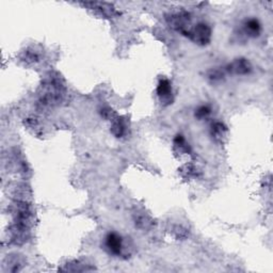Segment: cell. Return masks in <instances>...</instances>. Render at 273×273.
Here are the masks:
<instances>
[{
	"mask_svg": "<svg viewBox=\"0 0 273 273\" xmlns=\"http://www.w3.org/2000/svg\"><path fill=\"white\" fill-rule=\"evenodd\" d=\"M65 95L66 88L61 77L57 74L50 73L41 86L37 106L43 110L53 108L62 103Z\"/></svg>",
	"mask_w": 273,
	"mask_h": 273,
	"instance_id": "6da1fadb",
	"label": "cell"
},
{
	"mask_svg": "<svg viewBox=\"0 0 273 273\" xmlns=\"http://www.w3.org/2000/svg\"><path fill=\"white\" fill-rule=\"evenodd\" d=\"M83 8L91 11L95 15L99 16L102 18L106 19H112L114 18H118L121 14L120 11L116 9L113 3L105 2V1H82L79 2Z\"/></svg>",
	"mask_w": 273,
	"mask_h": 273,
	"instance_id": "7a4b0ae2",
	"label": "cell"
},
{
	"mask_svg": "<svg viewBox=\"0 0 273 273\" xmlns=\"http://www.w3.org/2000/svg\"><path fill=\"white\" fill-rule=\"evenodd\" d=\"M191 15L186 11L175 12L166 16V21L172 29L181 32L182 36H187L191 28Z\"/></svg>",
	"mask_w": 273,
	"mask_h": 273,
	"instance_id": "3957f363",
	"label": "cell"
},
{
	"mask_svg": "<svg viewBox=\"0 0 273 273\" xmlns=\"http://www.w3.org/2000/svg\"><path fill=\"white\" fill-rule=\"evenodd\" d=\"M187 37L196 43L197 45L200 46H206L211 42V37H213V30L208 24L206 23H198L189 30Z\"/></svg>",
	"mask_w": 273,
	"mask_h": 273,
	"instance_id": "277c9868",
	"label": "cell"
},
{
	"mask_svg": "<svg viewBox=\"0 0 273 273\" xmlns=\"http://www.w3.org/2000/svg\"><path fill=\"white\" fill-rule=\"evenodd\" d=\"M105 249L107 250V252L111 255L114 256H121L123 254L124 250V240L121 235L118 233L110 232L107 234V236L105 237L104 242Z\"/></svg>",
	"mask_w": 273,
	"mask_h": 273,
	"instance_id": "5b68a950",
	"label": "cell"
},
{
	"mask_svg": "<svg viewBox=\"0 0 273 273\" xmlns=\"http://www.w3.org/2000/svg\"><path fill=\"white\" fill-rule=\"evenodd\" d=\"M252 70H253L252 64H251L248 59H244V58L235 59L225 68L226 73L232 75H237V76L249 75L251 72H252Z\"/></svg>",
	"mask_w": 273,
	"mask_h": 273,
	"instance_id": "8992f818",
	"label": "cell"
},
{
	"mask_svg": "<svg viewBox=\"0 0 273 273\" xmlns=\"http://www.w3.org/2000/svg\"><path fill=\"white\" fill-rule=\"evenodd\" d=\"M157 96L163 106H169L173 103V91L169 79L161 78L157 86Z\"/></svg>",
	"mask_w": 273,
	"mask_h": 273,
	"instance_id": "52a82bcc",
	"label": "cell"
},
{
	"mask_svg": "<svg viewBox=\"0 0 273 273\" xmlns=\"http://www.w3.org/2000/svg\"><path fill=\"white\" fill-rule=\"evenodd\" d=\"M132 219L135 222V225L142 231H149L154 226V220L152 219V217L142 209L136 210L132 215Z\"/></svg>",
	"mask_w": 273,
	"mask_h": 273,
	"instance_id": "ba28073f",
	"label": "cell"
},
{
	"mask_svg": "<svg viewBox=\"0 0 273 273\" xmlns=\"http://www.w3.org/2000/svg\"><path fill=\"white\" fill-rule=\"evenodd\" d=\"M242 31L248 37H257L261 32V24L257 18H249L242 25Z\"/></svg>",
	"mask_w": 273,
	"mask_h": 273,
	"instance_id": "9c48e42d",
	"label": "cell"
},
{
	"mask_svg": "<svg viewBox=\"0 0 273 273\" xmlns=\"http://www.w3.org/2000/svg\"><path fill=\"white\" fill-rule=\"evenodd\" d=\"M110 131L115 138H122L126 135L127 123L123 116L118 115V116H115L112 121H111Z\"/></svg>",
	"mask_w": 273,
	"mask_h": 273,
	"instance_id": "30bf717a",
	"label": "cell"
},
{
	"mask_svg": "<svg viewBox=\"0 0 273 273\" xmlns=\"http://www.w3.org/2000/svg\"><path fill=\"white\" fill-rule=\"evenodd\" d=\"M227 127L222 122H215L210 127V136L216 143H222L226 138Z\"/></svg>",
	"mask_w": 273,
	"mask_h": 273,
	"instance_id": "8fae6325",
	"label": "cell"
},
{
	"mask_svg": "<svg viewBox=\"0 0 273 273\" xmlns=\"http://www.w3.org/2000/svg\"><path fill=\"white\" fill-rule=\"evenodd\" d=\"M173 147L175 153L180 155H185L190 153V146H189L186 139L182 135H177L173 140Z\"/></svg>",
	"mask_w": 273,
	"mask_h": 273,
	"instance_id": "7c38bea8",
	"label": "cell"
},
{
	"mask_svg": "<svg viewBox=\"0 0 273 273\" xmlns=\"http://www.w3.org/2000/svg\"><path fill=\"white\" fill-rule=\"evenodd\" d=\"M5 267H7V271L11 272H18L21 270L24 266V260L19 257L18 255H8L7 259H5Z\"/></svg>",
	"mask_w": 273,
	"mask_h": 273,
	"instance_id": "4fadbf2b",
	"label": "cell"
},
{
	"mask_svg": "<svg viewBox=\"0 0 273 273\" xmlns=\"http://www.w3.org/2000/svg\"><path fill=\"white\" fill-rule=\"evenodd\" d=\"M225 74H226V71L225 69L223 70H221V69H213V70H210L208 72V74H207V77H208V79L213 82V83H216V82H220L224 79V77H225Z\"/></svg>",
	"mask_w": 273,
	"mask_h": 273,
	"instance_id": "5bb4252c",
	"label": "cell"
},
{
	"mask_svg": "<svg viewBox=\"0 0 273 273\" xmlns=\"http://www.w3.org/2000/svg\"><path fill=\"white\" fill-rule=\"evenodd\" d=\"M210 114H211V108H210V106H208V105L200 106V107H198L196 109V112H194L196 118L200 121H203L205 119H207Z\"/></svg>",
	"mask_w": 273,
	"mask_h": 273,
	"instance_id": "9a60e30c",
	"label": "cell"
},
{
	"mask_svg": "<svg viewBox=\"0 0 273 273\" xmlns=\"http://www.w3.org/2000/svg\"><path fill=\"white\" fill-rule=\"evenodd\" d=\"M40 59V55H38L36 50L32 49H27L24 53V60L28 63H35L37 62Z\"/></svg>",
	"mask_w": 273,
	"mask_h": 273,
	"instance_id": "2e32d148",
	"label": "cell"
},
{
	"mask_svg": "<svg viewBox=\"0 0 273 273\" xmlns=\"http://www.w3.org/2000/svg\"><path fill=\"white\" fill-rule=\"evenodd\" d=\"M181 171H182V173L188 178L198 177V174H199L197 166H194L193 164H186Z\"/></svg>",
	"mask_w": 273,
	"mask_h": 273,
	"instance_id": "e0dca14e",
	"label": "cell"
},
{
	"mask_svg": "<svg viewBox=\"0 0 273 273\" xmlns=\"http://www.w3.org/2000/svg\"><path fill=\"white\" fill-rule=\"evenodd\" d=\"M99 113H100V115H102V118H104L105 120H108V121H112L115 116H118L115 111L110 107L100 108Z\"/></svg>",
	"mask_w": 273,
	"mask_h": 273,
	"instance_id": "ac0fdd59",
	"label": "cell"
},
{
	"mask_svg": "<svg viewBox=\"0 0 273 273\" xmlns=\"http://www.w3.org/2000/svg\"><path fill=\"white\" fill-rule=\"evenodd\" d=\"M173 233L177 239H185L188 236V231L186 230V228H183L182 226L176 225L173 228Z\"/></svg>",
	"mask_w": 273,
	"mask_h": 273,
	"instance_id": "d6986e66",
	"label": "cell"
}]
</instances>
